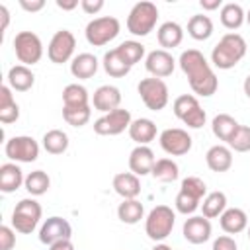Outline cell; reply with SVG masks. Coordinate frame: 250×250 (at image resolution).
<instances>
[{
    "mask_svg": "<svg viewBox=\"0 0 250 250\" xmlns=\"http://www.w3.org/2000/svg\"><path fill=\"white\" fill-rule=\"evenodd\" d=\"M205 162L213 172H227L232 166V150L225 145H215L207 150Z\"/></svg>",
    "mask_w": 250,
    "mask_h": 250,
    "instance_id": "20",
    "label": "cell"
},
{
    "mask_svg": "<svg viewBox=\"0 0 250 250\" xmlns=\"http://www.w3.org/2000/svg\"><path fill=\"white\" fill-rule=\"evenodd\" d=\"M121 31V23L117 18L113 16H102V18H94L92 21H88L84 35L86 41L94 47H104L109 41H113Z\"/></svg>",
    "mask_w": 250,
    "mask_h": 250,
    "instance_id": "6",
    "label": "cell"
},
{
    "mask_svg": "<svg viewBox=\"0 0 250 250\" xmlns=\"http://www.w3.org/2000/svg\"><path fill=\"white\" fill-rule=\"evenodd\" d=\"M184 238L191 244H203L211 238V221L203 215H193L184 223Z\"/></svg>",
    "mask_w": 250,
    "mask_h": 250,
    "instance_id": "16",
    "label": "cell"
},
{
    "mask_svg": "<svg viewBox=\"0 0 250 250\" xmlns=\"http://www.w3.org/2000/svg\"><path fill=\"white\" fill-rule=\"evenodd\" d=\"M16 246V230L14 227H0V250H12Z\"/></svg>",
    "mask_w": 250,
    "mask_h": 250,
    "instance_id": "43",
    "label": "cell"
},
{
    "mask_svg": "<svg viewBox=\"0 0 250 250\" xmlns=\"http://www.w3.org/2000/svg\"><path fill=\"white\" fill-rule=\"evenodd\" d=\"M23 186H25V189H27L31 195H43V193L49 189V186H51V178H49V174L43 172V170H33V172H29V174L25 176Z\"/></svg>",
    "mask_w": 250,
    "mask_h": 250,
    "instance_id": "38",
    "label": "cell"
},
{
    "mask_svg": "<svg viewBox=\"0 0 250 250\" xmlns=\"http://www.w3.org/2000/svg\"><path fill=\"white\" fill-rule=\"evenodd\" d=\"M248 238H250V227H248Z\"/></svg>",
    "mask_w": 250,
    "mask_h": 250,
    "instance_id": "54",
    "label": "cell"
},
{
    "mask_svg": "<svg viewBox=\"0 0 250 250\" xmlns=\"http://www.w3.org/2000/svg\"><path fill=\"white\" fill-rule=\"evenodd\" d=\"M20 6L25 12H39L45 8V0H20Z\"/></svg>",
    "mask_w": 250,
    "mask_h": 250,
    "instance_id": "46",
    "label": "cell"
},
{
    "mask_svg": "<svg viewBox=\"0 0 250 250\" xmlns=\"http://www.w3.org/2000/svg\"><path fill=\"white\" fill-rule=\"evenodd\" d=\"M156 158L148 145H137L129 154V168L135 176H146L152 172Z\"/></svg>",
    "mask_w": 250,
    "mask_h": 250,
    "instance_id": "17",
    "label": "cell"
},
{
    "mask_svg": "<svg viewBox=\"0 0 250 250\" xmlns=\"http://www.w3.org/2000/svg\"><path fill=\"white\" fill-rule=\"evenodd\" d=\"M211 250H238V244H236V240L232 236L223 234V236L213 240V248Z\"/></svg>",
    "mask_w": 250,
    "mask_h": 250,
    "instance_id": "44",
    "label": "cell"
},
{
    "mask_svg": "<svg viewBox=\"0 0 250 250\" xmlns=\"http://www.w3.org/2000/svg\"><path fill=\"white\" fill-rule=\"evenodd\" d=\"M115 49H117L119 57H121L129 66L141 62V59L145 57V45H143L141 41H135V39L123 41V43H121L119 47H115Z\"/></svg>",
    "mask_w": 250,
    "mask_h": 250,
    "instance_id": "37",
    "label": "cell"
},
{
    "mask_svg": "<svg viewBox=\"0 0 250 250\" xmlns=\"http://www.w3.org/2000/svg\"><path fill=\"white\" fill-rule=\"evenodd\" d=\"M131 111L129 109H113L109 113H104L102 117H98L94 121V131L102 137H113V135H119L123 133L125 129L129 131V125H131Z\"/></svg>",
    "mask_w": 250,
    "mask_h": 250,
    "instance_id": "10",
    "label": "cell"
},
{
    "mask_svg": "<svg viewBox=\"0 0 250 250\" xmlns=\"http://www.w3.org/2000/svg\"><path fill=\"white\" fill-rule=\"evenodd\" d=\"M57 6L61 10H74L78 6V0H57Z\"/></svg>",
    "mask_w": 250,
    "mask_h": 250,
    "instance_id": "50",
    "label": "cell"
},
{
    "mask_svg": "<svg viewBox=\"0 0 250 250\" xmlns=\"http://www.w3.org/2000/svg\"><path fill=\"white\" fill-rule=\"evenodd\" d=\"M180 189L186 191V193H189V195H193V197L199 199V201L207 195V186H205V182H203L201 178H197V176H188V178H184Z\"/></svg>",
    "mask_w": 250,
    "mask_h": 250,
    "instance_id": "41",
    "label": "cell"
},
{
    "mask_svg": "<svg viewBox=\"0 0 250 250\" xmlns=\"http://www.w3.org/2000/svg\"><path fill=\"white\" fill-rule=\"evenodd\" d=\"M74 47H76V39H74L72 31H68V29H59V31L51 37V41H49L47 57H49L51 62L62 64V62H66V61L72 59Z\"/></svg>",
    "mask_w": 250,
    "mask_h": 250,
    "instance_id": "12",
    "label": "cell"
},
{
    "mask_svg": "<svg viewBox=\"0 0 250 250\" xmlns=\"http://www.w3.org/2000/svg\"><path fill=\"white\" fill-rule=\"evenodd\" d=\"M18 117H20V105L12 96V88L0 86V121L4 125H10L18 121Z\"/></svg>",
    "mask_w": 250,
    "mask_h": 250,
    "instance_id": "27",
    "label": "cell"
},
{
    "mask_svg": "<svg viewBox=\"0 0 250 250\" xmlns=\"http://www.w3.org/2000/svg\"><path fill=\"white\" fill-rule=\"evenodd\" d=\"M43 148L49 154H62L68 148V135L61 129H51L43 135Z\"/></svg>",
    "mask_w": 250,
    "mask_h": 250,
    "instance_id": "35",
    "label": "cell"
},
{
    "mask_svg": "<svg viewBox=\"0 0 250 250\" xmlns=\"http://www.w3.org/2000/svg\"><path fill=\"white\" fill-rule=\"evenodd\" d=\"M70 72L74 78L88 80L98 72V59L92 53H80L70 62Z\"/></svg>",
    "mask_w": 250,
    "mask_h": 250,
    "instance_id": "25",
    "label": "cell"
},
{
    "mask_svg": "<svg viewBox=\"0 0 250 250\" xmlns=\"http://www.w3.org/2000/svg\"><path fill=\"white\" fill-rule=\"evenodd\" d=\"M203 10H217V8H223V2L221 0H201L199 2Z\"/></svg>",
    "mask_w": 250,
    "mask_h": 250,
    "instance_id": "49",
    "label": "cell"
},
{
    "mask_svg": "<svg viewBox=\"0 0 250 250\" xmlns=\"http://www.w3.org/2000/svg\"><path fill=\"white\" fill-rule=\"evenodd\" d=\"M246 21H248V25H250V10H248V14H246Z\"/></svg>",
    "mask_w": 250,
    "mask_h": 250,
    "instance_id": "53",
    "label": "cell"
},
{
    "mask_svg": "<svg viewBox=\"0 0 250 250\" xmlns=\"http://www.w3.org/2000/svg\"><path fill=\"white\" fill-rule=\"evenodd\" d=\"M70 236H72L70 223L66 219H62V217H57V215L45 219V223L39 229V240L43 244H47V246H51V244H55L59 240H70Z\"/></svg>",
    "mask_w": 250,
    "mask_h": 250,
    "instance_id": "14",
    "label": "cell"
},
{
    "mask_svg": "<svg viewBox=\"0 0 250 250\" xmlns=\"http://www.w3.org/2000/svg\"><path fill=\"white\" fill-rule=\"evenodd\" d=\"M4 152L14 162H35L39 156V145L33 137L18 135L6 141Z\"/></svg>",
    "mask_w": 250,
    "mask_h": 250,
    "instance_id": "11",
    "label": "cell"
},
{
    "mask_svg": "<svg viewBox=\"0 0 250 250\" xmlns=\"http://www.w3.org/2000/svg\"><path fill=\"white\" fill-rule=\"evenodd\" d=\"M158 20V8L152 2H137L127 16V31L135 37L148 35Z\"/></svg>",
    "mask_w": 250,
    "mask_h": 250,
    "instance_id": "3",
    "label": "cell"
},
{
    "mask_svg": "<svg viewBox=\"0 0 250 250\" xmlns=\"http://www.w3.org/2000/svg\"><path fill=\"white\" fill-rule=\"evenodd\" d=\"M137 92L143 100V104L152 109V111H160L168 105V100H170V92H168V86L162 78H143L137 86Z\"/></svg>",
    "mask_w": 250,
    "mask_h": 250,
    "instance_id": "8",
    "label": "cell"
},
{
    "mask_svg": "<svg viewBox=\"0 0 250 250\" xmlns=\"http://www.w3.org/2000/svg\"><path fill=\"white\" fill-rule=\"evenodd\" d=\"M242 88H244V94L250 98V74L244 78V84H242Z\"/></svg>",
    "mask_w": 250,
    "mask_h": 250,
    "instance_id": "51",
    "label": "cell"
},
{
    "mask_svg": "<svg viewBox=\"0 0 250 250\" xmlns=\"http://www.w3.org/2000/svg\"><path fill=\"white\" fill-rule=\"evenodd\" d=\"M176 211L178 213H182V215H191V213H195L197 211V207H199V199H195L193 195H189V193H186V191H178V195H176Z\"/></svg>",
    "mask_w": 250,
    "mask_h": 250,
    "instance_id": "42",
    "label": "cell"
},
{
    "mask_svg": "<svg viewBox=\"0 0 250 250\" xmlns=\"http://www.w3.org/2000/svg\"><path fill=\"white\" fill-rule=\"evenodd\" d=\"M25 182L21 168L16 162H6L0 166V191L12 193Z\"/></svg>",
    "mask_w": 250,
    "mask_h": 250,
    "instance_id": "22",
    "label": "cell"
},
{
    "mask_svg": "<svg viewBox=\"0 0 250 250\" xmlns=\"http://www.w3.org/2000/svg\"><path fill=\"white\" fill-rule=\"evenodd\" d=\"M174 115L184 123L188 125L189 129H201L207 121V115H205V109L199 105V100L191 94H182L174 100Z\"/></svg>",
    "mask_w": 250,
    "mask_h": 250,
    "instance_id": "7",
    "label": "cell"
},
{
    "mask_svg": "<svg viewBox=\"0 0 250 250\" xmlns=\"http://www.w3.org/2000/svg\"><path fill=\"white\" fill-rule=\"evenodd\" d=\"M174 223H176V213L172 211V207H168V205H156L146 215L145 232H146V236L150 240L160 242V240H164V238H168L172 234Z\"/></svg>",
    "mask_w": 250,
    "mask_h": 250,
    "instance_id": "4",
    "label": "cell"
},
{
    "mask_svg": "<svg viewBox=\"0 0 250 250\" xmlns=\"http://www.w3.org/2000/svg\"><path fill=\"white\" fill-rule=\"evenodd\" d=\"M152 178L154 180H158V182H174V180H178V176H180V168H178V164L172 160V158H160V160H156L154 162V166H152Z\"/></svg>",
    "mask_w": 250,
    "mask_h": 250,
    "instance_id": "36",
    "label": "cell"
},
{
    "mask_svg": "<svg viewBox=\"0 0 250 250\" xmlns=\"http://www.w3.org/2000/svg\"><path fill=\"white\" fill-rule=\"evenodd\" d=\"M88 90L82 84H68L62 90V107H82L90 105Z\"/></svg>",
    "mask_w": 250,
    "mask_h": 250,
    "instance_id": "32",
    "label": "cell"
},
{
    "mask_svg": "<svg viewBox=\"0 0 250 250\" xmlns=\"http://www.w3.org/2000/svg\"><path fill=\"white\" fill-rule=\"evenodd\" d=\"M49 250H74V244L70 240H59L49 246Z\"/></svg>",
    "mask_w": 250,
    "mask_h": 250,
    "instance_id": "48",
    "label": "cell"
},
{
    "mask_svg": "<svg viewBox=\"0 0 250 250\" xmlns=\"http://www.w3.org/2000/svg\"><path fill=\"white\" fill-rule=\"evenodd\" d=\"M227 209V195L223 191H211L203 197V203H201V211H203V217L207 219H215V217H221Z\"/></svg>",
    "mask_w": 250,
    "mask_h": 250,
    "instance_id": "31",
    "label": "cell"
},
{
    "mask_svg": "<svg viewBox=\"0 0 250 250\" xmlns=\"http://www.w3.org/2000/svg\"><path fill=\"white\" fill-rule=\"evenodd\" d=\"M219 223L227 234H238L248 227V215L238 207H229L219 217Z\"/></svg>",
    "mask_w": 250,
    "mask_h": 250,
    "instance_id": "21",
    "label": "cell"
},
{
    "mask_svg": "<svg viewBox=\"0 0 250 250\" xmlns=\"http://www.w3.org/2000/svg\"><path fill=\"white\" fill-rule=\"evenodd\" d=\"M92 109L90 105H82V107H62V117L70 127H82L90 121Z\"/></svg>",
    "mask_w": 250,
    "mask_h": 250,
    "instance_id": "39",
    "label": "cell"
},
{
    "mask_svg": "<svg viewBox=\"0 0 250 250\" xmlns=\"http://www.w3.org/2000/svg\"><path fill=\"white\" fill-rule=\"evenodd\" d=\"M152 250H172V248H170L168 244H162V242H160V244H156Z\"/></svg>",
    "mask_w": 250,
    "mask_h": 250,
    "instance_id": "52",
    "label": "cell"
},
{
    "mask_svg": "<svg viewBox=\"0 0 250 250\" xmlns=\"http://www.w3.org/2000/svg\"><path fill=\"white\" fill-rule=\"evenodd\" d=\"M80 8H82L88 16H94V14H98V12L104 8V0H82V2H80Z\"/></svg>",
    "mask_w": 250,
    "mask_h": 250,
    "instance_id": "45",
    "label": "cell"
},
{
    "mask_svg": "<svg viewBox=\"0 0 250 250\" xmlns=\"http://www.w3.org/2000/svg\"><path fill=\"white\" fill-rule=\"evenodd\" d=\"M14 51L21 64L31 66L41 61L43 57V43L37 33L33 31H20L14 37Z\"/></svg>",
    "mask_w": 250,
    "mask_h": 250,
    "instance_id": "9",
    "label": "cell"
},
{
    "mask_svg": "<svg viewBox=\"0 0 250 250\" xmlns=\"http://www.w3.org/2000/svg\"><path fill=\"white\" fill-rule=\"evenodd\" d=\"M129 137L137 145H148L156 137V125H154V121L148 119V117L133 119L131 125H129Z\"/></svg>",
    "mask_w": 250,
    "mask_h": 250,
    "instance_id": "23",
    "label": "cell"
},
{
    "mask_svg": "<svg viewBox=\"0 0 250 250\" xmlns=\"http://www.w3.org/2000/svg\"><path fill=\"white\" fill-rule=\"evenodd\" d=\"M113 189L123 199H137V195L141 193L139 176H135L133 172H119V174H115L113 176Z\"/></svg>",
    "mask_w": 250,
    "mask_h": 250,
    "instance_id": "19",
    "label": "cell"
},
{
    "mask_svg": "<svg viewBox=\"0 0 250 250\" xmlns=\"http://www.w3.org/2000/svg\"><path fill=\"white\" fill-rule=\"evenodd\" d=\"M0 20H2V23H0V33H4L6 27H8V23H10V12H8L6 6H0Z\"/></svg>",
    "mask_w": 250,
    "mask_h": 250,
    "instance_id": "47",
    "label": "cell"
},
{
    "mask_svg": "<svg viewBox=\"0 0 250 250\" xmlns=\"http://www.w3.org/2000/svg\"><path fill=\"white\" fill-rule=\"evenodd\" d=\"M145 66L146 70L154 76V78H164V76H170L174 72V66H176V61L174 57L164 51V49H154L146 55L145 59Z\"/></svg>",
    "mask_w": 250,
    "mask_h": 250,
    "instance_id": "15",
    "label": "cell"
},
{
    "mask_svg": "<svg viewBox=\"0 0 250 250\" xmlns=\"http://www.w3.org/2000/svg\"><path fill=\"white\" fill-rule=\"evenodd\" d=\"M102 64H104V70H105L109 76H113V78H123V76H127L129 70H131V66L119 57L117 49L107 51V53L104 55Z\"/></svg>",
    "mask_w": 250,
    "mask_h": 250,
    "instance_id": "34",
    "label": "cell"
},
{
    "mask_svg": "<svg viewBox=\"0 0 250 250\" xmlns=\"http://www.w3.org/2000/svg\"><path fill=\"white\" fill-rule=\"evenodd\" d=\"M160 146L170 156H184L191 150V137L186 129L180 127H168L160 133Z\"/></svg>",
    "mask_w": 250,
    "mask_h": 250,
    "instance_id": "13",
    "label": "cell"
},
{
    "mask_svg": "<svg viewBox=\"0 0 250 250\" xmlns=\"http://www.w3.org/2000/svg\"><path fill=\"white\" fill-rule=\"evenodd\" d=\"M244 20H246V14H244L240 4H234V2L223 4V8H221V23L227 29H238L244 23Z\"/></svg>",
    "mask_w": 250,
    "mask_h": 250,
    "instance_id": "33",
    "label": "cell"
},
{
    "mask_svg": "<svg viewBox=\"0 0 250 250\" xmlns=\"http://www.w3.org/2000/svg\"><path fill=\"white\" fill-rule=\"evenodd\" d=\"M156 37H158L160 47H162L164 51H168V49H174V47H178V45L182 43V39H184V29H182V25L176 23V21H164V23L158 27Z\"/></svg>",
    "mask_w": 250,
    "mask_h": 250,
    "instance_id": "26",
    "label": "cell"
},
{
    "mask_svg": "<svg viewBox=\"0 0 250 250\" xmlns=\"http://www.w3.org/2000/svg\"><path fill=\"white\" fill-rule=\"evenodd\" d=\"M145 215V207L139 199H123L117 207V217L125 225H137Z\"/></svg>",
    "mask_w": 250,
    "mask_h": 250,
    "instance_id": "30",
    "label": "cell"
},
{
    "mask_svg": "<svg viewBox=\"0 0 250 250\" xmlns=\"http://www.w3.org/2000/svg\"><path fill=\"white\" fill-rule=\"evenodd\" d=\"M92 104L98 111L102 113H109L113 109H119V104H121V92L117 86H111V84H104L100 86L94 96H92Z\"/></svg>",
    "mask_w": 250,
    "mask_h": 250,
    "instance_id": "18",
    "label": "cell"
},
{
    "mask_svg": "<svg viewBox=\"0 0 250 250\" xmlns=\"http://www.w3.org/2000/svg\"><path fill=\"white\" fill-rule=\"evenodd\" d=\"M238 125H240V123H238L232 115H229V113H219V115L213 117L211 129H213V135H215L219 141L229 143L230 137L234 135V131L238 129Z\"/></svg>",
    "mask_w": 250,
    "mask_h": 250,
    "instance_id": "28",
    "label": "cell"
},
{
    "mask_svg": "<svg viewBox=\"0 0 250 250\" xmlns=\"http://www.w3.org/2000/svg\"><path fill=\"white\" fill-rule=\"evenodd\" d=\"M188 33L189 37H193L195 41H205L213 35V21L209 16L203 14H195L189 18L188 21Z\"/></svg>",
    "mask_w": 250,
    "mask_h": 250,
    "instance_id": "29",
    "label": "cell"
},
{
    "mask_svg": "<svg viewBox=\"0 0 250 250\" xmlns=\"http://www.w3.org/2000/svg\"><path fill=\"white\" fill-rule=\"evenodd\" d=\"M227 145L234 152H248L250 150V127L238 125V129L234 131V135L230 137V141Z\"/></svg>",
    "mask_w": 250,
    "mask_h": 250,
    "instance_id": "40",
    "label": "cell"
},
{
    "mask_svg": "<svg viewBox=\"0 0 250 250\" xmlns=\"http://www.w3.org/2000/svg\"><path fill=\"white\" fill-rule=\"evenodd\" d=\"M246 49V41L240 33H225L211 51V62L221 70H229L244 59Z\"/></svg>",
    "mask_w": 250,
    "mask_h": 250,
    "instance_id": "2",
    "label": "cell"
},
{
    "mask_svg": "<svg viewBox=\"0 0 250 250\" xmlns=\"http://www.w3.org/2000/svg\"><path fill=\"white\" fill-rule=\"evenodd\" d=\"M35 84V74L25 64H16L8 70V86L16 92H27Z\"/></svg>",
    "mask_w": 250,
    "mask_h": 250,
    "instance_id": "24",
    "label": "cell"
},
{
    "mask_svg": "<svg viewBox=\"0 0 250 250\" xmlns=\"http://www.w3.org/2000/svg\"><path fill=\"white\" fill-rule=\"evenodd\" d=\"M41 215H43L41 205L35 199L25 197V199L18 201L12 211V227H14V230H18L21 234H31L37 229Z\"/></svg>",
    "mask_w": 250,
    "mask_h": 250,
    "instance_id": "5",
    "label": "cell"
},
{
    "mask_svg": "<svg viewBox=\"0 0 250 250\" xmlns=\"http://www.w3.org/2000/svg\"><path fill=\"white\" fill-rule=\"evenodd\" d=\"M178 62H180V68L184 70V74L188 76V82H189V88L193 90V94L209 98L217 92V88H219L217 74L213 72L211 64L207 62V59L201 51H197V49L182 51Z\"/></svg>",
    "mask_w": 250,
    "mask_h": 250,
    "instance_id": "1",
    "label": "cell"
}]
</instances>
